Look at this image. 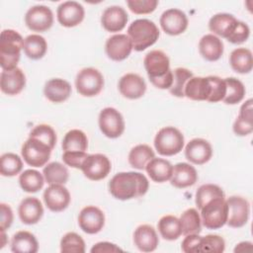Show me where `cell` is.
Here are the masks:
<instances>
[{
  "mask_svg": "<svg viewBox=\"0 0 253 253\" xmlns=\"http://www.w3.org/2000/svg\"><path fill=\"white\" fill-rule=\"evenodd\" d=\"M24 39L11 29L1 32L0 36V65L2 70H10L17 67L23 49Z\"/></svg>",
  "mask_w": 253,
  "mask_h": 253,
  "instance_id": "3",
  "label": "cell"
},
{
  "mask_svg": "<svg viewBox=\"0 0 253 253\" xmlns=\"http://www.w3.org/2000/svg\"><path fill=\"white\" fill-rule=\"evenodd\" d=\"M225 249V242L223 238L216 234H209L202 236L200 244V253L211 252V253H221Z\"/></svg>",
  "mask_w": 253,
  "mask_h": 253,
  "instance_id": "46",
  "label": "cell"
},
{
  "mask_svg": "<svg viewBox=\"0 0 253 253\" xmlns=\"http://www.w3.org/2000/svg\"><path fill=\"white\" fill-rule=\"evenodd\" d=\"M69 191L60 184H52L43 192V202L46 208L54 212L64 211L70 203Z\"/></svg>",
  "mask_w": 253,
  "mask_h": 253,
  "instance_id": "14",
  "label": "cell"
},
{
  "mask_svg": "<svg viewBox=\"0 0 253 253\" xmlns=\"http://www.w3.org/2000/svg\"><path fill=\"white\" fill-rule=\"evenodd\" d=\"M127 36L131 41L132 48L142 51L157 42L159 30L154 22L148 19H137L128 26Z\"/></svg>",
  "mask_w": 253,
  "mask_h": 253,
  "instance_id": "4",
  "label": "cell"
},
{
  "mask_svg": "<svg viewBox=\"0 0 253 253\" xmlns=\"http://www.w3.org/2000/svg\"><path fill=\"white\" fill-rule=\"evenodd\" d=\"M51 148L35 137H29L22 146V157L25 162L33 167L44 166L49 160Z\"/></svg>",
  "mask_w": 253,
  "mask_h": 253,
  "instance_id": "8",
  "label": "cell"
},
{
  "mask_svg": "<svg viewBox=\"0 0 253 253\" xmlns=\"http://www.w3.org/2000/svg\"><path fill=\"white\" fill-rule=\"evenodd\" d=\"M193 77L192 71L184 67H178L173 71V83L169 88L170 93L179 98L185 97L184 89L190 78Z\"/></svg>",
  "mask_w": 253,
  "mask_h": 253,
  "instance_id": "43",
  "label": "cell"
},
{
  "mask_svg": "<svg viewBox=\"0 0 253 253\" xmlns=\"http://www.w3.org/2000/svg\"><path fill=\"white\" fill-rule=\"evenodd\" d=\"M111 168V161L106 155L101 153L88 154L81 166L84 176L92 181H99L106 178Z\"/></svg>",
  "mask_w": 253,
  "mask_h": 253,
  "instance_id": "11",
  "label": "cell"
},
{
  "mask_svg": "<svg viewBox=\"0 0 253 253\" xmlns=\"http://www.w3.org/2000/svg\"><path fill=\"white\" fill-rule=\"evenodd\" d=\"M18 213L23 223L31 225L41 220L43 214V208L39 199L35 197H27L21 202Z\"/></svg>",
  "mask_w": 253,
  "mask_h": 253,
  "instance_id": "22",
  "label": "cell"
},
{
  "mask_svg": "<svg viewBox=\"0 0 253 253\" xmlns=\"http://www.w3.org/2000/svg\"><path fill=\"white\" fill-rule=\"evenodd\" d=\"M88 154L85 151H64L62 154L63 162L70 167L81 169V166Z\"/></svg>",
  "mask_w": 253,
  "mask_h": 253,
  "instance_id": "50",
  "label": "cell"
},
{
  "mask_svg": "<svg viewBox=\"0 0 253 253\" xmlns=\"http://www.w3.org/2000/svg\"><path fill=\"white\" fill-rule=\"evenodd\" d=\"M224 81L226 85V93L222 101L228 105H235L241 102L246 92L243 83L234 77L224 78Z\"/></svg>",
  "mask_w": 253,
  "mask_h": 253,
  "instance_id": "40",
  "label": "cell"
},
{
  "mask_svg": "<svg viewBox=\"0 0 253 253\" xmlns=\"http://www.w3.org/2000/svg\"><path fill=\"white\" fill-rule=\"evenodd\" d=\"M133 242L140 251L152 252L157 248L159 239L153 226L141 224L134 230Z\"/></svg>",
  "mask_w": 253,
  "mask_h": 253,
  "instance_id": "23",
  "label": "cell"
},
{
  "mask_svg": "<svg viewBox=\"0 0 253 253\" xmlns=\"http://www.w3.org/2000/svg\"><path fill=\"white\" fill-rule=\"evenodd\" d=\"M237 21L238 20L231 14L218 13L210 19L209 29L213 35L227 39L232 33Z\"/></svg>",
  "mask_w": 253,
  "mask_h": 253,
  "instance_id": "29",
  "label": "cell"
},
{
  "mask_svg": "<svg viewBox=\"0 0 253 253\" xmlns=\"http://www.w3.org/2000/svg\"><path fill=\"white\" fill-rule=\"evenodd\" d=\"M128 17L126 10L121 6H110L106 8L101 17V24L103 28L112 33L122 31L126 23Z\"/></svg>",
  "mask_w": 253,
  "mask_h": 253,
  "instance_id": "21",
  "label": "cell"
},
{
  "mask_svg": "<svg viewBox=\"0 0 253 253\" xmlns=\"http://www.w3.org/2000/svg\"><path fill=\"white\" fill-rule=\"evenodd\" d=\"M157 226L160 235L166 240H176L182 234V226L180 219L171 214L162 216L159 219Z\"/></svg>",
  "mask_w": 253,
  "mask_h": 253,
  "instance_id": "35",
  "label": "cell"
},
{
  "mask_svg": "<svg viewBox=\"0 0 253 253\" xmlns=\"http://www.w3.org/2000/svg\"><path fill=\"white\" fill-rule=\"evenodd\" d=\"M211 83V95L208 102L217 103L222 101L226 93V85L224 79L217 76H208Z\"/></svg>",
  "mask_w": 253,
  "mask_h": 253,
  "instance_id": "47",
  "label": "cell"
},
{
  "mask_svg": "<svg viewBox=\"0 0 253 253\" xmlns=\"http://www.w3.org/2000/svg\"><path fill=\"white\" fill-rule=\"evenodd\" d=\"M202 236L199 234L186 235L181 244V249L185 253H200V244Z\"/></svg>",
  "mask_w": 253,
  "mask_h": 253,
  "instance_id": "51",
  "label": "cell"
},
{
  "mask_svg": "<svg viewBox=\"0 0 253 253\" xmlns=\"http://www.w3.org/2000/svg\"><path fill=\"white\" fill-rule=\"evenodd\" d=\"M60 251L62 253H84L85 242L76 232H67L60 240Z\"/></svg>",
  "mask_w": 253,
  "mask_h": 253,
  "instance_id": "44",
  "label": "cell"
},
{
  "mask_svg": "<svg viewBox=\"0 0 253 253\" xmlns=\"http://www.w3.org/2000/svg\"><path fill=\"white\" fill-rule=\"evenodd\" d=\"M57 20L60 25L72 28L79 25L85 16L83 6L76 1H65L57 7Z\"/></svg>",
  "mask_w": 253,
  "mask_h": 253,
  "instance_id": "16",
  "label": "cell"
},
{
  "mask_svg": "<svg viewBox=\"0 0 253 253\" xmlns=\"http://www.w3.org/2000/svg\"><path fill=\"white\" fill-rule=\"evenodd\" d=\"M197 180V171L191 164L181 162L173 166V172L170 178V183L172 186L179 189H184L193 186Z\"/></svg>",
  "mask_w": 253,
  "mask_h": 253,
  "instance_id": "24",
  "label": "cell"
},
{
  "mask_svg": "<svg viewBox=\"0 0 253 253\" xmlns=\"http://www.w3.org/2000/svg\"><path fill=\"white\" fill-rule=\"evenodd\" d=\"M72 89L69 82L61 78H52L48 80L43 88L45 98L52 103H62L71 95Z\"/></svg>",
  "mask_w": 253,
  "mask_h": 253,
  "instance_id": "25",
  "label": "cell"
},
{
  "mask_svg": "<svg viewBox=\"0 0 253 253\" xmlns=\"http://www.w3.org/2000/svg\"><path fill=\"white\" fill-rule=\"evenodd\" d=\"M200 211L202 223L209 229H218L226 223L227 204L224 198L211 200Z\"/></svg>",
  "mask_w": 253,
  "mask_h": 253,
  "instance_id": "6",
  "label": "cell"
},
{
  "mask_svg": "<svg viewBox=\"0 0 253 253\" xmlns=\"http://www.w3.org/2000/svg\"><path fill=\"white\" fill-rule=\"evenodd\" d=\"M78 224L85 233H98L104 227L105 214L99 208L87 206L81 210L78 215Z\"/></svg>",
  "mask_w": 253,
  "mask_h": 253,
  "instance_id": "13",
  "label": "cell"
},
{
  "mask_svg": "<svg viewBox=\"0 0 253 253\" xmlns=\"http://www.w3.org/2000/svg\"><path fill=\"white\" fill-rule=\"evenodd\" d=\"M0 231H6L13 222V211L9 205L2 203L0 205Z\"/></svg>",
  "mask_w": 253,
  "mask_h": 253,
  "instance_id": "52",
  "label": "cell"
},
{
  "mask_svg": "<svg viewBox=\"0 0 253 253\" xmlns=\"http://www.w3.org/2000/svg\"><path fill=\"white\" fill-rule=\"evenodd\" d=\"M199 50L206 60L216 61L223 53V42L215 35L208 34L200 40Z\"/></svg>",
  "mask_w": 253,
  "mask_h": 253,
  "instance_id": "27",
  "label": "cell"
},
{
  "mask_svg": "<svg viewBox=\"0 0 253 253\" xmlns=\"http://www.w3.org/2000/svg\"><path fill=\"white\" fill-rule=\"evenodd\" d=\"M91 253H116V252H123V249L120 248L118 245L104 241L98 242L91 248Z\"/></svg>",
  "mask_w": 253,
  "mask_h": 253,
  "instance_id": "53",
  "label": "cell"
},
{
  "mask_svg": "<svg viewBox=\"0 0 253 253\" xmlns=\"http://www.w3.org/2000/svg\"><path fill=\"white\" fill-rule=\"evenodd\" d=\"M250 35V29L247 24L238 21L235 28L233 29L230 36L227 38V41L234 44H239L246 42Z\"/></svg>",
  "mask_w": 253,
  "mask_h": 253,
  "instance_id": "49",
  "label": "cell"
},
{
  "mask_svg": "<svg viewBox=\"0 0 253 253\" xmlns=\"http://www.w3.org/2000/svg\"><path fill=\"white\" fill-rule=\"evenodd\" d=\"M11 250L15 253H36L39 250V243L33 233L21 230L13 235Z\"/></svg>",
  "mask_w": 253,
  "mask_h": 253,
  "instance_id": "31",
  "label": "cell"
},
{
  "mask_svg": "<svg viewBox=\"0 0 253 253\" xmlns=\"http://www.w3.org/2000/svg\"><path fill=\"white\" fill-rule=\"evenodd\" d=\"M0 232H1V235H0V238H1L0 249H2V248L6 245V242H7V235H6L5 231H0Z\"/></svg>",
  "mask_w": 253,
  "mask_h": 253,
  "instance_id": "55",
  "label": "cell"
},
{
  "mask_svg": "<svg viewBox=\"0 0 253 253\" xmlns=\"http://www.w3.org/2000/svg\"><path fill=\"white\" fill-rule=\"evenodd\" d=\"M44 180L47 184H60L63 185L67 182L69 173L67 168L59 162H50L44 166L42 170Z\"/></svg>",
  "mask_w": 253,
  "mask_h": 253,
  "instance_id": "36",
  "label": "cell"
},
{
  "mask_svg": "<svg viewBox=\"0 0 253 253\" xmlns=\"http://www.w3.org/2000/svg\"><path fill=\"white\" fill-rule=\"evenodd\" d=\"M215 198H224L222 189L214 184L202 185L196 192V205L201 210L208 202Z\"/></svg>",
  "mask_w": 253,
  "mask_h": 253,
  "instance_id": "42",
  "label": "cell"
},
{
  "mask_svg": "<svg viewBox=\"0 0 253 253\" xmlns=\"http://www.w3.org/2000/svg\"><path fill=\"white\" fill-rule=\"evenodd\" d=\"M149 187L147 178L138 172H121L109 183L111 195L122 201L138 198L146 194Z\"/></svg>",
  "mask_w": 253,
  "mask_h": 253,
  "instance_id": "1",
  "label": "cell"
},
{
  "mask_svg": "<svg viewBox=\"0 0 253 253\" xmlns=\"http://www.w3.org/2000/svg\"><path fill=\"white\" fill-rule=\"evenodd\" d=\"M185 156L193 164H205L212 156L211 145L204 138H194L187 143L185 147Z\"/></svg>",
  "mask_w": 253,
  "mask_h": 253,
  "instance_id": "18",
  "label": "cell"
},
{
  "mask_svg": "<svg viewBox=\"0 0 253 253\" xmlns=\"http://www.w3.org/2000/svg\"><path fill=\"white\" fill-rule=\"evenodd\" d=\"M226 201L227 204V220L230 227L238 228L244 226L250 214L249 202L239 196H231Z\"/></svg>",
  "mask_w": 253,
  "mask_h": 253,
  "instance_id": "10",
  "label": "cell"
},
{
  "mask_svg": "<svg viewBox=\"0 0 253 253\" xmlns=\"http://www.w3.org/2000/svg\"><path fill=\"white\" fill-rule=\"evenodd\" d=\"M21 188L27 193H37L44 184V177L37 170H25L19 177Z\"/></svg>",
  "mask_w": 253,
  "mask_h": 253,
  "instance_id": "39",
  "label": "cell"
},
{
  "mask_svg": "<svg viewBox=\"0 0 253 253\" xmlns=\"http://www.w3.org/2000/svg\"><path fill=\"white\" fill-rule=\"evenodd\" d=\"M105 50L108 57L112 60L122 61L130 54L132 43L127 35L117 34L107 40Z\"/></svg>",
  "mask_w": 253,
  "mask_h": 253,
  "instance_id": "17",
  "label": "cell"
},
{
  "mask_svg": "<svg viewBox=\"0 0 253 253\" xmlns=\"http://www.w3.org/2000/svg\"><path fill=\"white\" fill-rule=\"evenodd\" d=\"M154 157V151L149 145L137 144L128 153V163L135 169L143 170L147 163Z\"/></svg>",
  "mask_w": 253,
  "mask_h": 253,
  "instance_id": "34",
  "label": "cell"
},
{
  "mask_svg": "<svg viewBox=\"0 0 253 253\" xmlns=\"http://www.w3.org/2000/svg\"><path fill=\"white\" fill-rule=\"evenodd\" d=\"M23 169V161L19 155L7 152L0 158V173L5 177H12L19 174Z\"/></svg>",
  "mask_w": 253,
  "mask_h": 253,
  "instance_id": "41",
  "label": "cell"
},
{
  "mask_svg": "<svg viewBox=\"0 0 253 253\" xmlns=\"http://www.w3.org/2000/svg\"><path fill=\"white\" fill-rule=\"evenodd\" d=\"M149 81L159 89H169L173 83V71L170 60L162 50L149 51L143 60Z\"/></svg>",
  "mask_w": 253,
  "mask_h": 253,
  "instance_id": "2",
  "label": "cell"
},
{
  "mask_svg": "<svg viewBox=\"0 0 253 253\" xmlns=\"http://www.w3.org/2000/svg\"><path fill=\"white\" fill-rule=\"evenodd\" d=\"M233 131L236 135L245 136L253 131V101L248 99L240 107L239 114L233 124Z\"/></svg>",
  "mask_w": 253,
  "mask_h": 253,
  "instance_id": "28",
  "label": "cell"
},
{
  "mask_svg": "<svg viewBox=\"0 0 253 253\" xmlns=\"http://www.w3.org/2000/svg\"><path fill=\"white\" fill-rule=\"evenodd\" d=\"M126 4L129 10L137 15L152 13L157 5V0H127Z\"/></svg>",
  "mask_w": 253,
  "mask_h": 253,
  "instance_id": "48",
  "label": "cell"
},
{
  "mask_svg": "<svg viewBox=\"0 0 253 253\" xmlns=\"http://www.w3.org/2000/svg\"><path fill=\"white\" fill-rule=\"evenodd\" d=\"M150 179L156 183H164L170 180L173 172V165L166 159L153 158L145 166Z\"/></svg>",
  "mask_w": 253,
  "mask_h": 253,
  "instance_id": "30",
  "label": "cell"
},
{
  "mask_svg": "<svg viewBox=\"0 0 253 253\" xmlns=\"http://www.w3.org/2000/svg\"><path fill=\"white\" fill-rule=\"evenodd\" d=\"M25 23L31 31L44 32L51 28L53 24V14L49 7L36 5L27 11Z\"/></svg>",
  "mask_w": 253,
  "mask_h": 253,
  "instance_id": "12",
  "label": "cell"
},
{
  "mask_svg": "<svg viewBox=\"0 0 253 253\" xmlns=\"http://www.w3.org/2000/svg\"><path fill=\"white\" fill-rule=\"evenodd\" d=\"M251 250H252V243L249 241L240 242L234 248V252H244V251H251Z\"/></svg>",
  "mask_w": 253,
  "mask_h": 253,
  "instance_id": "54",
  "label": "cell"
},
{
  "mask_svg": "<svg viewBox=\"0 0 253 253\" xmlns=\"http://www.w3.org/2000/svg\"><path fill=\"white\" fill-rule=\"evenodd\" d=\"M99 127L109 138L121 136L125 130V121L122 114L115 108L107 107L99 114Z\"/></svg>",
  "mask_w": 253,
  "mask_h": 253,
  "instance_id": "9",
  "label": "cell"
},
{
  "mask_svg": "<svg viewBox=\"0 0 253 253\" xmlns=\"http://www.w3.org/2000/svg\"><path fill=\"white\" fill-rule=\"evenodd\" d=\"M184 95L194 101H208L211 95L209 77L193 76L185 86Z\"/></svg>",
  "mask_w": 253,
  "mask_h": 253,
  "instance_id": "26",
  "label": "cell"
},
{
  "mask_svg": "<svg viewBox=\"0 0 253 253\" xmlns=\"http://www.w3.org/2000/svg\"><path fill=\"white\" fill-rule=\"evenodd\" d=\"M182 226V234H199L202 230V220L200 213L194 208L186 210L179 218Z\"/></svg>",
  "mask_w": 253,
  "mask_h": 253,
  "instance_id": "38",
  "label": "cell"
},
{
  "mask_svg": "<svg viewBox=\"0 0 253 253\" xmlns=\"http://www.w3.org/2000/svg\"><path fill=\"white\" fill-rule=\"evenodd\" d=\"M88 138L80 129H71L63 137L62 149L64 151H86Z\"/></svg>",
  "mask_w": 253,
  "mask_h": 253,
  "instance_id": "37",
  "label": "cell"
},
{
  "mask_svg": "<svg viewBox=\"0 0 253 253\" xmlns=\"http://www.w3.org/2000/svg\"><path fill=\"white\" fill-rule=\"evenodd\" d=\"M184 135L174 126L162 127L154 138L155 149L164 156H172L179 153L184 147Z\"/></svg>",
  "mask_w": 253,
  "mask_h": 253,
  "instance_id": "5",
  "label": "cell"
},
{
  "mask_svg": "<svg viewBox=\"0 0 253 253\" xmlns=\"http://www.w3.org/2000/svg\"><path fill=\"white\" fill-rule=\"evenodd\" d=\"M119 90L125 98L135 100L144 95L146 83L138 74L126 73L119 81Z\"/></svg>",
  "mask_w": 253,
  "mask_h": 253,
  "instance_id": "19",
  "label": "cell"
},
{
  "mask_svg": "<svg viewBox=\"0 0 253 253\" xmlns=\"http://www.w3.org/2000/svg\"><path fill=\"white\" fill-rule=\"evenodd\" d=\"M77 92L84 97L98 95L104 87V77L101 72L93 67L81 69L75 79Z\"/></svg>",
  "mask_w": 253,
  "mask_h": 253,
  "instance_id": "7",
  "label": "cell"
},
{
  "mask_svg": "<svg viewBox=\"0 0 253 253\" xmlns=\"http://www.w3.org/2000/svg\"><path fill=\"white\" fill-rule=\"evenodd\" d=\"M231 68L240 74L249 73L253 67L252 52L245 47H238L231 51L229 56Z\"/></svg>",
  "mask_w": 253,
  "mask_h": 253,
  "instance_id": "32",
  "label": "cell"
},
{
  "mask_svg": "<svg viewBox=\"0 0 253 253\" xmlns=\"http://www.w3.org/2000/svg\"><path fill=\"white\" fill-rule=\"evenodd\" d=\"M23 50L29 58L34 60L41 59L47 50L46 41L40 35H30L24 40Z\"/></svg>",
  "mask_w": 253,
  "mask_h": 253,
  "instance_id": "33",
  "label": "cell"
},
{
  "mask_svg": "<svg viewBox=\"0 0 253 253\" xmlns=\"http://www.w3.org/2000/svg\"><path fill=\"white\" fill-rule=\"evenodd\" d=\"M29 137H35V138L40 139L41 141L47 144L51 149H53V147L55 146L56 140H57L56 133H55L54 129L50 126L43 125V124L35 126L31 130Z\"/></svg>",
  "mask_w": 253,
  "mask_h": 253,
  "instance_id": "45",
  "label": "cell"
},
{
  "mask_svg": "<svg viewBox=\"0 0 253 253\" xmlns=\"http://www.w3.org/2000/svg\"><path fill=\"white\" fill-rule=\"evenodd\" d=\"M26 85V76L19 67L2 70L0 75V87L4 94L14 96L19 94Z\"/></svg>",
  "mask_w": 253,
  "mask_h": 253,
  "instance_id": "20",
  "label": "cell"
},
{
  "mask_svg": "<svg viewBox=\"0 0 253 253\" xmlns=\"http://www.w3.org/2000/svg\"><path fill=\"white\" fill-rule=\"evenodd\" d=\"M162 30L170 36H178L184 33L188 27L187 15L180 9L171 8L164 11L160 17Z\"/></svg>",
  "mask_w": 253,
  "mask_h": 253,
  "instance_id": "15",
  "label": "cell"
}]
</instances>
